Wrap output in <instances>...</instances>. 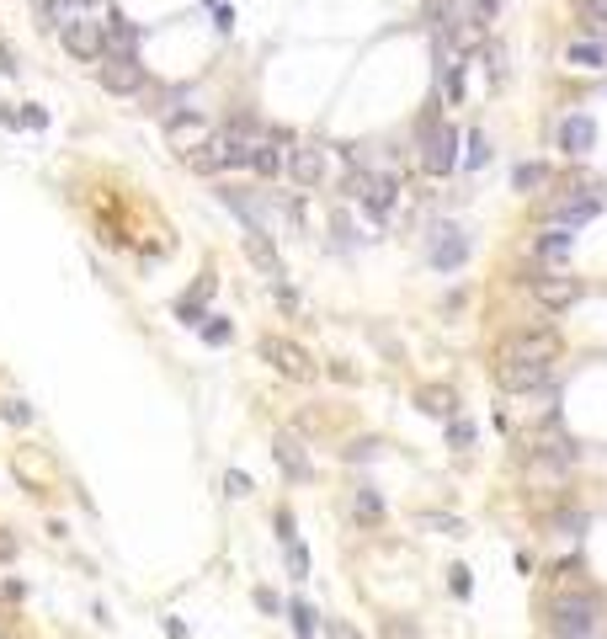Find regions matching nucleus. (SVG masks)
<instances>
[{"mask_svg":"<svg viewBox=\"0 0 607 639\" xmlns=\"http://www.w3.org/2000/svg\"><path fill=\"white\" fill-rule=\"evenodd\" d=\"M597 623H602L597 591H565L548 602V634L554 639H597Z\"/></svg>","mask_w":607,"mask_h":639,"instance_id":"obj_1","label":"nucleus"},{"mask_svg":"<svg viewBox=\"0 0 607 639\" xmlns=\"http://www.w3.org/2000/svg\"><path fill=\"white\" fill-rule=\"evenodd\" d=\"M261 363L277 367L282 378H293V384H309L320 367H314V357L304 352L299 341H288V335H261Z\"/></svg>","mask_w":607,"mask_h":639,"instance_id":"obj_2","label":"nucleus"},{"mask_svg":"<svg viewBox=\"0 0 607 639\" xmlns=\"http://www.w3.org/2000/svg\"><path fill=\"white\" fill-rule=\"evenodd\" d=\"M559 357V331H512L506 341H501V363H554Z\"/></svg>","mask_w":607,"mask_h":639,"instance_id":"obj_3","label":"nucleus"},{"mask_svg":"<svg viewBox=\"0 0 607 639\" xmlns=\"http://www.w3.org/2000/svg\"><path fill=\"white\" fill-rule=\"evenodd\" d=\"M101 91L112 96H139L144 86H150V75H144V64H139V54H112V59L101 64Z\"/></svg>","mask_w":607,"mask_h":639,"instance_id":"obj_4","label":"nucleus"},{"mask_svg":"<svg viewBox=\"0 0 607 639\" xmlns=\"http://www.w3.org/2000/svg\"><path fill=\"white\" fill-rule=\"evenodd\" d=\"M421 165L426 171H431V176H448V171H453L458 165V128L453 122H437V128H431V133H421Z\"/></svg>","mask_w":607,"mask_h":639,"instance_id":"obj_5","label":"nucleus"},{"mask_svg":"<svg viewBox=\"0 0 607 639\" xmlns=\"http://www.w3.org/2000/svg\"><path fill=\"white\" fill-rule=\"evenodd\" d=\"M548 378H554V363H501L495 367V389H506V395H533V389H544Z\"/></svg>","mask_w":607,"mask_h":639,"instance_id":"obj_6","label":"nucleus"},{"mask_svg":"<svg viewBox=\"0 0 607 639\" xmlns=\"http://www.w3.org/2000/svg\"><path fill=\"white\" fill-rule=\"evenodd\" d=\"M533 299L559 314V309L580 304V277H570V272H538V277H533Z\"/></svg>","mask_w":607,"mask_h":639,"instance_id":"obj_7","label":"nucleus"},{"mask_svg":"<svg viewBox=\"0 0 607 639\" xmlns=\"http://www.w3.org/2000/svg\"><path fill=\"white\" fill-rule=\"evenodd\" d=\"M64 48H69V59L96 64L101 54H107V27L80 16V22H69V27H64Z\"/></svg>","mask_w":607,"mask_h":639,"instance_id":"obj_8","label":"nucleus"},{"mask_svg":"<svg viewBox=\"0 0 607 639\" xmlns=\"http://www.w3.org/2000/svg\"><path fill=\"white\" fill-rule=\"evenodd\" d=\"M272 458H277V469L293 480V485H309L314 480V463H309V453H304V442L293 437V431H282L272 442Z\"/></svg>","mask_w":607,"mask_h":639,"instance_id":"obj_9","label":"nucleus"},{"mask_svg":"<svg viewBox=\"0 0 607 639\" xmlns=\"http://www.w3.org/2000/svg\"><path fill=\"white\" fill-rule=\"evenodd\" d=\"M544 213L559 224V229H580L586 218H597V213H602V203H597V197H580V192H565V197H554Z\"/></svg>","mask_w":607,"mask_h":639,"instance_id":"obj_10","label":"nucleus"},{"mask_svg":"<svg viewBox=\"0 0 607 639\" xmlns=\"http://www.w3.org/2000/svg\"><path fill=\"white\" fill-rule=\"evenodd\" d=\"M165 139H171V150H182V154H192L203 139H208V118L192 107V112H176V118L165 122Z\"/></svg>","mask_w":607,"mask_h":639,"instance_id":"obj_11","label":"nucleus"},{"mask_svg":"<svg viewBox=\"0 0 607 639\" xmlns=\"http://www.w3.org/2000/svg\"><path fill=\"white\" fill-rule=\"evenodd\" d=\"M352 192H357V203H367L373 213H389L395 208V176H384V171H367V176H352Z\"/></svg>","mask_w":607,"mask_h":639,"instance_id":"obj_12","label":"nucleus"},{"mask_svg":"<svg viewBox=\"0 0 607 639\" xmlns=\"http://www.w3.org/2000/svg\"><path fill=\"white\" fill-rule=\"evenodd\" d=\"M245 256H250V261H256V272L261 277H272V282H282V256H277V245H272V235H267V229H256V224H250V229H245Z\"/></svg>","mask_w":607,"mask_h":639,"instance_id":"obj_13","label":"nucleus"},{"mask_svg":"<svg viewBox=\"0 0 607 639\" xmlns=\"http://www.w3.org/2000/svg\"><path fill=\"white\" fill-rule=\"evenodd\" d=\"M576 463H580V448H576V442H565V437H559V442H548V448H538L527 469H533V474H570Z\"/></svg>","mask_w":607,"mask_h":639,"instance_id":"obj_14","label":"nucleus"},{"mask_svg":"<svg viewBox=\"0 0 607 639\" xmlns=\"http://www.w3.org/2000/svg\"><path fill=\"white\" fill-rule=\"evenodd\" d=\"M591 144H597V122L586 118V112H576V118H565L559 122V150L565 154H591Z\"/></svg>","mask_w":607,"mask_h":639,"instance_id":"obj_15","label":"nucleus"},{"mask_svg":"<svg viewBox=\"0 0 607 639\" xmlns=\"http://www.w3.org/2000/svg\"><path fill=\"white\" fill-rule=\"evenodd\" d=\"M288 176L299 186H320L325 182V154L314 150V144H299V150L288 154Z\"/></svg>","mask_w":607,"mask_h":639,"instance_id":"obj_16","label":"nucleus"},{"mask_svg":"<svg viewBox=\"0 0 607 639\" xmlns=\"http://www.w3.org/2000/svg\"><path fill=\"white\" fill-rule=\"evenodd\" d=\"M448 37H453V54H480L485 48V22L480 16H448Z\"/></svg>","mask_w":607,"mask_h":639,"instance_id":"obj_17","label":"nucleus"},{"mask_svg":"<svg viewBox=\"0 0 607 639\" xmlns=\"http://www.w3.org/2000/svg\"><path fill=\"white\" fill-rule=\"evenodd\" d=\"M463 256H469V240H463L458 229H448V224H442V229H431V261H437L442 272H448V267H458Z\"/></svg>","mask_w":607,"mask_h":639,"instance_id":"obj_18","label":"nucleus"},{"mask_svg":"<svg viewBox=\"0 0 607 639\" xmlns=\"http://www.w3.org/2000/svg\"><path fill=\"white\" fill-rule=\"evenodd\" d=\"M416 405H421L426 416H442V421H453L458 416V395L448 389V384H421V389H416Z\"/></svg>","mask_w":607,"mask_h":639,"instance_id":"obj_19","label":"nucleus"},{"mask_svg":"<svg viewBox=\"0 0 607 639\" xmlns=\"http://www.w3.org/2000/svg\"><path fill=\"white\" fill-rule=\"evenodd\" d=\"M565 64H570V69H607V43L602 37H576V43L565 48Z\"/></svg>","mask_w":607,"mask_h":639,"instance_id":"obj_20","label":"nucleus"},{"mask_svg":"<svg viewBox=\"0 0 607 639\" xmlns=\"http://www.w3.org/2000/svg\"><path fill=\"white\" fill-rule=\"evenodd\" d=\"M570 245H576V229H548V235H538V261H548V267H559L565 256H570Z\"/></svg>","mask_w":607,"mask_h":639,"instance_id":"obj_21","label":"nucleus"},{"mask_svg":"<svg viewBox=\"0 0 607 639\" xmlns=\"http://www.w3.org/2000/svg\"><path fill=\"white\" fill-rule=\"evenodd\" d=\"M186 165H192L197 176H213V171H224V133H218V139H203L197 150L186 154Z\"/></svg>","mask_w":607,"mask_h":639,"instance_id":"obj_22","label":"nucleus"},{"mask_svg":"<svg viewBox=\"0 0 607 639\" xmlns=\"http://www.w3.org/2000/svg\"><path fill=\"white\" fill-rule=\"evenodd\" d=\"M139 48V27L112 11V27H107V54H133Z\"/></svg>","mask_w":607,"mask_h":639,"instance_id":"obj_23","label":"nucleus"},{"mask_svg":"<svg viewBox=\"0 0 607 639\" xmlns=\"http://www.w3.org/2000/svg\"><path fill=\"white\" fill-rule=\"evenodd\" d=\"M250 165H256L261 176H282L288 154H282V144H277V139H261V144H256V154H250Z\"/></svg>","mask_w":607,"mask_h":639,"instance_id":"obj_24","label":"nucleus"},{"mask_svg":"<svg viewBox=\"0 0 607 639\" xmlns=\"http://www.w3.org/2000/svg\"><path fill=\"white\" fill-rule=\"evenodd\" d=\"M352 512H357V522H384V495L373 485H357V495H352Z\"/></svg>","mask_w":607,"mask_h":639,"instance_id":"obj_25","label":"nucleus"},{"mask_svg":"<svg viewBox=\"0 0 607 639\" xmlns=\"http://www.w3.org/2000/svg\"><path fill=\"white\" fill-rule=\"evenodd\" d=\"M378 634H384V639H421V629H416L410 618L389 612V618H378Z\"/></svg>","mask_w":607,"mask_h":639,"instance_id":"obj_26","label":"nucleus"},{"mask_svg":"<svg viewBox=\"0 0 607 639\" xmlns=\"http://www.w3.org/2000/svg\"><path fill=\"white\" fill-rule=\"evenodd\" d=\"M421 527H431V533H448V538H458V533H463V522L458 517H448V512H421Z\"/></svg>","mask_w":607,"mask_h":639,"instance_id":"obj_27","label":"nucleus"},{"mask_svg":"<svg viewBox=\"0 0 607 639\" xmlns=\"http://www.w3.org/2000/svg\"><path fill=\"white\" fill-rule=\"evenodd\" d=\"M288 618H293V634L299 639H314V608L309 602H288Z\"/></svg>","mask_w":607,"mask_h":639,"instance_id":"obj_28","label":"nucleus"},{"mask_svg":"<svg viewBox=\"0 0 607 639\" xmlns=\"http://www.w3.org/2000/svg\"><path fill=\"white\" fill-rule=\"evenodd\" d=\"M516 192H533V186H544L548 182V165H533V160H527V165H516Z\"/></svg>","mask_w":607,"mask_h":639,"instance_id":"obj_29","label":"nucleus"},{"mask_svg":"<svg viewBox=\"0 0 607 639\" xmlns=\"http://www.w3.org/2000/svg\"><path fill=\"white\" fill-rule=\"evenodd\" d=\"M80 16H86V0H54V5H48V22H64V27L80 22Z\"/></svg>","mask_w":607,"mask_h":639,"instance_id":"obj_30","label":"nucleus"},{"mask_svg":"<svg viewBox=\"0 0 607 639\" xmlns=\"http://www.w3.org/2000/svg\"><path fill=\"white\" fill-rule=\"evenodd\" d=\"M282 548H288V570H293V580H304L309 576V548H304L299 538H288Z\"/></svg>","mask_w":607,"mask_h":639,"instance_id":"obj_31","label":"nucleus"},{"mask_svg":"<svg viewBox=\"0 0 607 639\" xmlns=\"http://www.w3.org/2000/svg\"><path fill=\"white\" fill-rule=\"evenodd\" d=\"M448 448H474V426L463 421V416L448 421Z\"/></svg>","mask_w":607,"mask_h":639,"instance_id":"obj_32","label":"nucleus"},{"mask_svg":"<svg viewBox=\"0 0 607 639\" xmlns=\"http://www.w3.org/2000/svg\"><path fill=\"white\" fill-rule=\"evenodd\" d=\"M203 335H208L213 346H224V341H229L235 331H229V320H218V314H208V325H203Z\"/></svg>","mask_w":607,"mask_h":639,"instance_id":"obj_33","label":"nucleus"},{"mask_svg":"<svg viewBox=\"0 0 607 639\" xmlns=\"http://www.w3.org/2000/svg\"><path fill=\"white\" fill-rule=\"evenodd\" d=\"M325 639H363V634H357V623H346V618H325Z\"/></svg>","mask_w":607,"mask_h":639,"instance_id":"obj_34","label":"nucleus"},{"mask_svg":"<svg viewBox=\"0 0 607 639\" xmlns=\"http://www.w3.org/2000/svg\"><path fill=\"white\" fill-rule=\"evenodd\" d=\"M554 527H559V533H586V512H559Z\"/></svg>","mask_w":607,"mask_h":639,"instance_id":"obj_35","label":"nucleus"},{"mask_svg":"<svg viewBox=\"0 0 607 639\" xmlns=\"http://www.w3.org/2000/svg\"><path fill=\"white\" fill-rule=\"evenodd\" d=\"M448 586H453V597H469V586H474V580H469V565H453V570H448Z\"/></svg>","mask_w":607,"mask_h":639,"instance_id":"obj_36","label":"nucleus"},{"mask_svg":"<svg viewBox=\"0 0 607 639\" xmlns=\"http://www.w3.org/2000/svg\"><path fill=\"white\" fill-rule=\"evenodd\" d=\"M224 490H229V495H250V474L229 469V474H224Z\"/></svg>","mask_w":607,"mask_h":639,"instance_id":"obj_37","label":"nucleus"},{"mask_svg":"<svg viewBox=\"0 0 607 639\" xmlns=\"http://www.w3.org/2000/svg\"><path fill=\"white\" fill-rule=\"evenodd\" d=\"M256 608H261V612H282V602H277V591H267V586H256Z\"/></svg>","mask_w":607,"mask_h":639,"instance_id":"obj_38","label":"nucleus"},{"mask_svg":"<svg viewBox=\"0 0 607 639\" xmlns=\"http://www.w3.org/2000/svg\"><path fill=\"white\" fill-rule=\"evenodd\" d=\"M5 421H32V405H22V399H11V405H5Z\"/></svg>","mask_w":607,"mask_h":639,"instance_id":"obj_39","label":"nucleus"},{"mask_svg":"<svg viewBox=\"0 0 607 639\" xmlns=\"http://www.w3.org/2000/svg\"><path fill=\"white\" fill-rule=\"evenodd\" d=\"M277 538H282V544L299 538V533H293V512H277Z\"/></svg>","mask_w":607,"mask_h":639,"instance_id":"obj_40","label":"nucleus"},{"mask_svg":"<svg viewBox=\"0 0 607 639\" xmlns=\"http://www.w3.org/2000/svg\"><path fill=\"white\" fill-rule=\"evenodd\" d=\"M576 570H580V559H576V554H570V559H559V565H554V580H570V576H576Z\"/></svg>","mask_w":607,"mask_h":639,"instance_id":"obj_41","label":"nucleus"},{"mask_svg":"<svg viewBox=\"0 0 607 639\" xmlns=\"http://www.w3.org/2000/svg\"><path fill=\"white\" fill-rule=\"evenodd\" d=\"M0 75H16V54H11V43H0Z\"/></svg>","mask_w":607,"mask_h":639,"instance_id":"obj_42","label":"nucleus"},{"mask_svg":"<svg viewBox=\"0 0 607 639\" xmlns=\"http://www.w3.org/2000/svg\"><path fill=\"white\" fill-rule=\"evenodd\" d=\"M22 122H27V128H43V122H48V112H43V107H27V112H22Z\"/></svg>","mask_w":607,"mask_h":639,"instance_id":"obj_43","label":"nucleus"},{"mask_svg":"<svg viewBox=\"0 0 607 639\" xmlns=\"http://www.w3.org/2000/svg\"><path fill=\"white\" fill-rule=\"evenodd\" d=\"M11 554H16V538H11V533H0V565H5Z\"/></svg>","mask_w":607,"mask_h":639,"instance_id":"obj_44","label":"nucleus"},{"mask_svg":"<svg viewBox=\"0 0 607 639\" xmlns=\"http://www.w3.org/2000/svg\"><path fill=\"white\" fill-rule=\"evenodd\" d=\"M0 639H5V634H0Z\"/></svg>","mask_w":607,"mask_h":639,"instance_id":"obj_45","label":"nucleus"}]
</instances>
